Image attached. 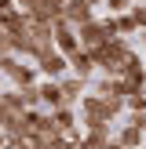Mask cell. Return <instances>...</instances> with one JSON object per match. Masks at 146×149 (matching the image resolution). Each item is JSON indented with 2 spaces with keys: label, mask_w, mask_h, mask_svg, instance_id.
Returning <instances> with one entry per match:
<instances>
[{
  "label": "cell",
  "mask_w": 146,
  "mask_h": 149,
  "mask_svg": "<svg viewBox=\"0 0 146 149\" xmlns=\"http://www.w3.org/2000/svg\"><path fill=\"white\" fill-rule=\"evenodd\" d=\"M91 55H95V62H99V69L106 73V77H117V73H128L131 58H135L139 51H131L124 36H110V40H106V44H99Z\"/></svg>",
  "instance_id": "obj_1"
},
{
  "label": "cell",
  "mask_w": 146,
  "mask_h": 149,
  "mask_svg": "<svg viewBox=\"0 0 146 149\" xmlns=\"http://www.w3.org/2000/svg\"><path fill=\"white\" fill-rule=\"evenodd\" d=\"M0 73H4L15 87H26V84H36V80H40V69H36V65L18 62V55H15V51L0 55Z\"/></svg>",
  "instance_id": "obj_2"
},
{
  "label": "cell",
  "mask_w": 146,
  "mask_h": 149,
  "mask_svg": "<svg viewBox=\"0 0 146 149\" xmlns=\"http://www.w3.org/2000/svg\"><path fill=\"white\" fill-rule=\"evenodd\" d=\"M36 69H40V77H62V73H69V55L58 47H48L40 58H36Z\"/></svg>",
  "instance_id": "obj_3"
},
{
  "label": "cell",
  "mask_w": 146,
  "mask_h": 149,
  "mask_svg": "<svg viewBox=\"0 0 146 149\" xmlns=\"http://www.w3.org/2000/svg\"><path fill=\"white\" fill-rule=\"evenodd\" d=\"M77 33H80V47H88V51H95L99 44L110 40V29H106L102 18H91V22H84V26H77Z\"/></svg>",
  "instance_id": "obj_4"
},
{
  "label": "cell",
  "mask_w": 146,
  "mask_h": 149,
  "mask_svg": "<svg viewBox=\"0 0 146 149\" xmlns=\"http://www.w3.org/2000/svg\"><path fill=\"white\" fill-rule=\"evenodd\" d=\"M55 47L66 51V55H73L80 47V33H77V26L69 18H55Z\"/></svg>",
  "instance_id": "obj_5"
},
{
  "label": "cell",
  "mask_w": 146,
  "mask_h": 149,
  "mask_svg": "<svg viewBox=\"0 0 146 149\" xmlns=\"http://www.w3.org/2000/svg\"><path fill=\"white\" fill-rule=\"evenodd\" d=\"M40 102H44V109L69 106V102H66V95H62V84H58L55 77H44V80H40Z\"/></svg>",
  "instance_id": "obj_6"
},
{
  "label": "cell",
  "mask_w": 146,
  "mask_h": 149,
  "mask_svg": "<svg viewBox=\"0 0 146 149\" xmlns=\"http://www.w3.org/2000/svg\"><path fill=\"white\" fill-rule=\"evenodd\" d=\"M62 18H69L73 26H84V22L95 18V4H91V0H66Z\"/></svg>",
  "instance_id": "obj_7"
},
{
  "label": "cell",
  "mask_w": 146,
  "mask_h": 149,
  "mask_svg": "<svg viewBox=\"0 0 146 149\" xmlns=\"http://www.w3.org/2000/svg\"><path fill=\"white\" fill-rule=\"evenodd\" d=\"M69 69H73V73H80V77H88V80H91V73L99 69V62H95V55H91L88 47H77V51L69 55Z\"/></svg>",
  "instance_id": "obj_8"
},
{
  "label": "cell",
  "mask_w": 146,
  "mask_h": 149,
  "mask_svg": "<svg viewBox=\"0 0 146 149\" xmlns=\"http://www.w3.org/2000/svg\"><path fill=\"white\" fill-rule=\"evenodd\" d=\"M142 131H146L142 124L128 120V124H124V127L113 135V146H142Z\"/></svg>",
  "instance_id": "obj_9"
},
{
  "label": "cell",
  "mask_w": 146,
  "mask_h": 149,
  "mask_svg": "<svg viewBox=\"0 0 146 149\" xmlns=\"http://www.w3.org/2000/svg\"><path fill=\"white\" fill-rule=\"evenodd\" d=\"M113 18H117V33H121V36L139 33V22H135V15H131V11H117Z\"/></svg>",
  "instance_id": "obj_10"
},
{
  "label": "cell",
  "mask_w": 146,
  "mask_h": 149,
  "mask_svg": "<svg viewBox=\"0 0 146 149\" xmlns=\"http://www.w3.org/2000/svg\"><path fill=\"white\" fill-rule=\"evenodd\" d=\"M18 95H22V102H26V109H33V106H44V102H40V80H36V84H26V87H18Z\"/></svg>",
  "instance_id": "obj_11"
},
{
  "label": "cell",
  "mask_w": 146,
  "mask_h": 149,
  "mask_svg": "<svg viewBox=\"0 0 146 149\" xmlns=\"http://www.w3.org/2000/svg\"><path fill=\"white\" fill-rule=\"evenodd\" d=\"M106 7H110V11H131V0H106Z\"/></svg>",
  "instance_id": "obj_12"
},
{
  "label": "cell",
  "mask_w": 146,
  "mask_h": 149,
  "mask_svg": "<svg viewBox=\"0 0 146 149\" xmlns=\"http://www.w3.org/2000/svg\"><path fill=\"white\" fill-rule=\"evenodd\" d=\"M131 15H135V22H139V29H146V7H131Z\"/></svg>",
  "instance_id": "obj_13"
},
{
  "label": "cell",
  "mask_w": 146,
  "mask_h": 149,
  "mask_svg": "<svg viewBox=\"0 0 146 149\" xmlns=\"http://www.w3.org/2000/svg\"><path fill=\"white\" fill-rule=\"evenodd\" d=\"M11 7H18V4H15V0H0V18H4V15L11 11Z\"/></svg>",
  "instance_id": "obj_14"
},
{
  "label": "cell",
  "mask_w": 146,
  "mask_h": 149,
  "mask_svg": "<svg viewBox=\"0 0 146 149\" xmlns=\"http://www.w3.org/2000/svg\"><path fill=\"white\" fill-rule=\"evenodd\" d=\"M15 4H18L22 11H33V7H36V0H15Z\"/></svg>",
  "instance_id": "obj_15"
},
{
  "label": "cell",
  "mask_w": 146,
  "mask_h": 149,
  "mask_svg": "<svg viewBox=\"0 0 146 149\" xmlns=\"http://www.w3.org/2000/svg\"><path fill=\"white\" fill-rule=\"evenodd\" d=\"M91 4H95V7H102V4H106V0H91Z\"/></svg>",
  "instance_id": "obj_16"
},
{
  "label": "cell",
  "mask_w": 146,
  "mask_h": 149,
  "mask_svg": "<svg viewBox=\"0 0 146 149\" xmlns=\"http://www.w3.org/2000/svg\"><path fill=\"white\" fill-rule=\"evenodd\" d=\"M142 47H146V29H142Z\"/></svg>",
  "instance_id": "obj_17"
}]
</instances>
